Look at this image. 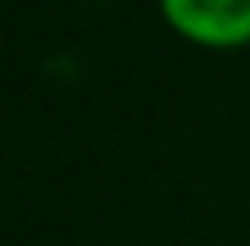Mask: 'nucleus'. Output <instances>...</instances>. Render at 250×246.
Here are the masks:
<instances>
[{
    "label": "nucleus",
    "instance_id": "nucleus-1",
    "mask_svg": "<svg viewBox=\"0 0 250 246\" xmlns=\"http://www.w3.org/2000/svg\"><path fill=\"white\" fill-rule=\"evenodd\" d=\"M164 25L201 49L250 45V0H156Z\"/></svg>",
    "mask_w": 250,
    "mask_h": 246
}]
</instances>
